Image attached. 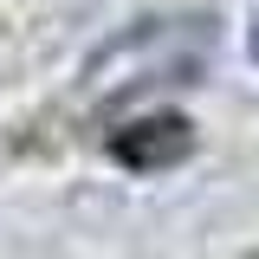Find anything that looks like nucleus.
<instances>
[{"instance_id": "f257e3e1", "label": "nucleus", "mask_w": 259, "mask_h": 259, "mask_svg": "<svg viewBox=\"0 0 259 259\" xmlns=\"http://www.w3.org/2000/svg\"><path fill=\"white\" fill-rule=\"evenodd\" d=\"M253 59H259V26H253Z\"/></svg>"}]
</instances>
